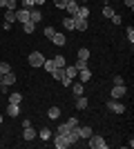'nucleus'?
<instances>
[{"label":"nucleus","mask_w":134,"mask_h":149,"mask_svg":"<svg viewBox=\"0 0 134 149\" xmlns=\"http://www.w3.org/2000/svg\"><path fill=\"white\" fill-rule=\"evenodd\" d=\"M87 140H89L87 145L92 149H107V143H105V138H103V136H94V134H92Z\"/></svg>","instance_id":"nucleus-1"},{"label":"nucleus","mask_w":134,"mask_h":149,"mask_svg":"<svg viewBox=\"0 0 134 149\" xmlns=\"http://www.w3.org/2000/svg\"><path fill=\"white\" fill-rule=\"evenodd\" d=\"M43 62H45V54H40V51L29 54V65L32 67H43Z\"/></svg>","instance_id":"nucleus-2"},{"label":"nucleus","mask_w":134,"mask_h":149,"mask_svg":"<svg viewBox=\"0 0 134 149\" xmlns=\"http://www.w3.org/2000/svg\"><path fill=\"white\" fill-rule=\"evenodd\" d=\"M107 107H109V111H114V113H123V111H125V105H123L121 100H116V98L109 100Z\"/></svg>","instance_id":"nucleus-3"},{"label":"nucleus","mask_w":134,"mask_h":149,"mask_svg":"<svg viewBox=\"0 0 134 149\" xmlns=\"http://www.w3.org/2000/svg\"><path fill=\"white\" fill-rule=\"evenodd\" d=\"M54 147H56V149H67V147H72V145L67 143V138H65V136L54 134Z\"/></svg>","instance_id":"nucleus-4"},{"label":"nucleus","mask_w":134,"mask_h":149,"mask_svg":"<svg viewBox=\"0 0 134 149\" xmlns=\"http://www.w3.org/2000/svg\"><path fill=\"white\" fill-rule=\"evenodd\" d=\"M87 27H89L87 18H78V16H74V29H76V31H87Z\"/></svg>","instance_id":"nucleus-5"},{"label":"nucleus","mask_w":134,"mask_h":149,"mask_svg":"<svg viewBox=\"0 0 134 149\" xmlns=\"http://www.w3.org/2000/svg\"><path fill=\"white\" fill-rule=\"evenodd\" d=\"M13 82H16V74H13V71L2 74V80H0V85H2V87H11Z\"/></svg>","instance_id":"nucleus-6"},{"label":"nucleus","mask_w":134,"mask_h":149,"mask_svg":"<svg viewBox=\"0 0 134 149\" xmlns=\"http://www.w3.org/2000/svg\"><path fill=\"white\" fill-rule=\"evenodd\" d=\"M34 138H38V131L34 129L32 125H29V127H22V140H34Z\"/></svg>","instance_id":"nucleus-7"},{"label":"nucleus","mask_w":134,"mask_h":149,"mask_svg":"<svg viewBox=\"0 0 134 149\" xmlns=\"http://www.w3.org/2000/svg\"><path fill=\"white\" fill-rule=\"evenodd\" d=\"M128 93V89H125V85H114L112 87V98H116V100H121L123 96Z\"/></svg>","instance_id":"nucleus-8"},{"label":"nucleus","mask_w":134,"mask_h":149,"mask_svg":"<svg viewBox=\"0 0 134 149\" xmlns=\"http://www.w3.org/2000/svg\"><path fill=\"white\" fill-rule=\"evenodd\" d=\"M5 113L9 116V118H18V113H20V105H13V102H9L5 109Z\"/></svg>","instance_id":"nucleus-9"},{"label":"nucleus","mask_w":134,"mask_h":149,"mask_svg":"<svg viewBox=\"0 0 134 149\" xmlns=\"http://www.w3.org/2000/svg\"><path fill=\"white\" fill-rule=\"evenodd\" d=\"M65 138H67V143H69V145L78 143V140H81V136H78V127H74V129H69V131H67V134H65Z\"/></svg>","instance_id":"nucleus-10"},{"label":"nucleus","mask_w":134,"mask_h":149,"mask_svg":"<svg viewBox=\"0 0 134 149\" xmlns=\"http://www.w3.org/2000/svg\"><path fill=\"white\" fill-rule=\"evenodd\" d=\"M16 20H18V22H27V20H29V9L18 7V9H16Z\"/></svg>","instance_id":"nucleus-11"},{"label":"nucleus","mask_w":134,"mask_h":149,"mask_svg":"<svg viewBox=\"0 0 134 149\" xmlns=\"http://www.w3.org/2000/svg\"><path fill=\"white\" fill-rule=\"evenodd\" d=\"M76 76H78V82H87V80H92V71H89V67L81 69Z\"/></svg>","instance_id":"nucleus-12"},{"label":"nucleus","mask_w":134,"mask_h":149,"mask_svg":"<svg viewBox=\"0 0 134 149\" xmlns=\"http://www.w3.org/2000/svg\"><path fill=\"white\" fill-rule=\"evenodd\" d=\"M29 20H32L34 25H38L40 20H43V13H40V9H29Z\"/></svg>","instance_id":"nucleus-13"},{"label":"nucleus","mask_w":134,"mask_h":149,"mask_svg":"<svg viewBox=\"0 0 134 149\" xmlns=\"http://www.w3.org/2000/svg\"><path fill=\"white\" fill-rule=\"evenodd\" d=\"M51 42L56 45V47H63V45L67 42V38H65V33H58V31H56V33L51 36Z\"/></svg>","instance_id":"nucleus-14"},{"label":"nucleus","mask_w":134,"mask_h":149,"mask_svg":"<svg viewBox=\"0 0 134 149\" xmlns=\"http://www.w3.org/2000/svg\"><path fill=\"white\" fill-rule=\"evenodd\" d=\"M78 136L87 140V138L92 136V127H87V125H78Z\"/></svg>","instance_id":"nucleus-15"},{"label":"nucleus","mask_w":134,"mask_h":149,"mask_svg":"<svg viewBox=\"0 0 134 149\" xmlns=\"http://www.w3.org/2000/svg\"><path fill=\"white\" fill-rule=\"evenodd\" d=\"M69 87H72V91H74V96H83L85 93V85L83 82H72Z\"/></svg>","instance_id":"nucleus-16"},{"label":"nucleus","mask_w":134,"mask_h":149,"mask_svg":"<svg viewBox=\"0 0 134 149\" xmlns=\"http://www.w3.org/2000/svg\"><path fill=\"white\" fill-rule=\"evenodd\" d=\"M63 29H65V31H74V16L63 18Z\"/></svg>","instance_id":"nucleus-17"},{"label":"nucleus","mask_w":134,"mask_h":149,"mask_svg":"<svg viewBox=\"0 0 134 149\" xmlns=\"http://www.w3.org/2000/svg\"><path fill=\"white\" fill-rule=\"evenodd\" d=\"M76 74H78V69L74 67V65H65V76H67V78H72V80H74V78H76Z\"/></svg>","instance_id":"nucleus-18"},{"label":"nucleus","mask_w":134,"mask_h":149,"mask_svg":"<svg viewBox=\"0 0 134 149\" xmlns=\"http://www.w3.org/2000/svg\"><path fill=\"white\" fill-rule=\"evenodd\" d=\"M51 78L60 82V80H63V78H65V67H63V69H60V67H56V69H54V71H51Z\"/></svg>","instance_id":"nucleus-19"},{"label":"nucleus","mask_w":134,"mask_h":149,"mask_svg":"<svg viewBox=\"0 0 134 149\" xmlns=\"http://www.w3.org/2000/svg\"><path fill=\"white\" fill-rule=\"evenodd\" d=\"M65 11L69 13V16H76L78 13V2H67V5H65Z\"/></svg>","instance_id":"nucleus-20"},{"label":"nucleus","mask_w":134,"mask_h":149,"mask_svg":"<svg viewBox=\"0 0 134 149\" xmlns=\"http://www.w3.org/2000/svg\"><path fill=\"white\" fill-rule=\"evenodd\" d=\"M89 56H92V54H89L87 47H81V49H78V54H76L78 60H89Z\"/></svg>","instance_id":"nucleus-21"},{"label":"nucleus","mask_w":134,"mask_h":149,"mask_svg":"<svg viewBox=\"0 0 134 149\" xmlns=\"http://www.w3.org/2000/svg\"><path fill=\"white\" fill-rule=\"evenodd\" d=\"M38 138H40V140H49V138H51V129H49V127H40Z\"/></svg>","instance_id":"nucleus-22"},{"label":"nucleus","mask_w":134,"mask_h":149,"mask_svg":"<svg viewBox=\"0 0 134 149\" xmlns=\"http://www.w3.org/2000/svg\"><path fill=\"white\" fill-rule=\"evenodd\" d=\"M9 102H13V105H20V102H22V93L11 91V93H9Z\"/></svg>","instance_id":"nucleus-23"},{"label":"nucleus","mask_w":134,"mask_h":149,"mask_svg":"<svg viewBox=\"0 0 134 149\" xmlns=\"http://www.w3.org/2000/svg\"><path fill=\"white\" fill-rule=\"evenodd\" d=\"M87 98L85 96H76V109H87Z\"/></svg>","instance_id":"nucleus-24"},{"label":"nucleus","mask_w":134,"mask_h":149,"mask_svg":"<svg viewBox=\"0 0 134 149\" xmlns=\"http://www.w3.org/2000/svg\"><path fill=\"white\" fill-rule=\"evenodd\" d=\"M22 31H25V33H34V31H36V25H34L32 20H27V22H22Z\"/></svg>","instance_id":"nucleus-25"},{"label":"nucleus","mask_w":134,"mask_h":149,"mask_svg":"<svg viewBox=\"0 0 134 149\" xmlns=\"http://www.w3.org/2000/svg\"><path fill=\"white\" fill-rule=\"evenodd\" d=\"M47 116H49L51 120H56L58 116H60V107H49V111H47Z\"/></svg>","instance_id":"nucleus-26"},{"label":"nucleus","mask_w":134,"mask_h":149,"mask_svg":"<svg viewBox=\"0 0 134 149\" xmlns=\"http://www.w3.org/2000/svg\"><path fill=\"white\" fill-rule=\"evenodd\" d=\"M78 18H89V7L83 5V7H78V13H76Z\"/></svg>","instance_id":"nucleus-27"},{"label":"nucleus","mask_w":134,"mask_h":149,"mask_svg":"<svg viewBox=\"0 0 134 149\" xmlns=\"http://www.w3.org/2000/svg\"><path fill=\"white\" fill-rule=\"evenodd\" d=\"M5 22H9V25H11V22H16V11L7 9V11H5Z\"/></svg>","instance_id":"nucleus-28"},{"label":"nucleus","mask_w":134,"mask_h":149,"mask_svg":"<svg viewBox=\"0 0 134 149\" xmlns=\"http://www.w3.org/2000/svg\"><path fill=\"white\" fill-rule=\"evenodd\" d=\"M51 60H54V65H56V67H60V69H63L65 65H67V60H65V56H60V54H58L56 58H51Z\"/></svg>","instance_id":"nucleus-29"},{"label":"nucleus","mask_w":134,"mask_h":149,"mask_svg":"<svg viewBox=\"0 0 134 149\" xmlns=\"http://www.w3.org/2000/svg\"><path fill=\"white\" fill-rule=\"evenodd\" d=\"M43 69H45V71H49V74H51V71L56 69V65H54V60H47V58H45V62H43Z\"/></svg>","instance_id":"nucleus-30"},{"label":"nucleus","mask_w":134,"mask_h":149,"mask_svg":"<svg viewBox=\"0 0 134 149\" xmlns=\"http://www.w3.org/2000/svg\"><path fill=\"white\" fill-rule=\"evenodd\" d=\"M72 127H67V123H63V125H58V129H56V134H60V136H65L67 131H69Z\"/></svg>","instance_id":"nucleus-31"},{"label":"nucleus","mask_w":134,"mask_h":149,"mask_svg":"<svg viewBox=\"0 0 134 149\" xmlns=\"http://www.w3.org/2000/svg\"><path fill=\"white\" fill-rule=\"evenodd\" d=\"M103 16H105V18H112V16H114V9H112L109 5H105L103 7Z\"/></svg>","instance_id":"nucleus-32"},{"label":"nucleus","mask_w":134,"mask_h":149,"mask_svg":"<svg viewBox=\"0 0 134 149\" xmlns=\"http://www.w3.org/2000/svg\"><path fill=\"white\" fill-rule=\"evenodd\" d=\"M5 7H7V9H11V11H16V9H18V0H7Z\"/></svg>","instance_id":"nucleus-33"},{"label":"nucleus","mask_w":134,"mask_h":149,"mask_svg":"<svg viewBox=\"0 0 134 149\" xmlns=\"http://www.w3.org/2000/svg\"><path fill=\"white\" fill-rule=\"evenodd\" d=\"M20 5H22V9H34L36 2H34V0H20Z\"/></svg>","instance_id":"nucleus-34"},{"label":"nucleus","mask_w":134,"mask_h":149,"mask_svg":"<svg viewBox=\"0 0 134 149\" xmlns=\"http://www.w3.org/2000/svg\"><path fill=\"white\" fill-rule=\"evenodd\" d=\"M43 33H45V36H47V38L51 40V36L56 33V29H54V27H45V29H43Z\"/></svg>","instance_id":"nucleus-35"},{"label":"nucleus","mask_w":134,"mask_h":149,"mask_svg":"<svg viewBox=\"0 0 134 149\" xmlns=\"http://www.w3.org/2000/svg\"><path fill=\"white\" fill-rule=\"evenodd\" d=\"M74 67H76L78 71H81V69H85V67H87V60H78V58H76V62H74Z\"/></svg>","instance_id":"nucleus-36"},{"label":"nucleus","mask_w":134,"mask_h":149,"mask_svg":"<svg viewBox=\"0 0 134 149\" xmlns=\"http://www.w3.org/2000/svg\"><path fill=\"white\" fill-rule=\"evenodd\" d=\"M7 71H11V65L9 62H0V74H7Z\"/></svg>","instance_id":"nucleus-37"},{"label":"nucleus","mask_w":134,"mask_h":149,"mask_svg":"<svg viewBox=\"0 0 134 149\" xmlns=\"http://www.w3.org/2000/svg\"><path fill=\"white\" fill-rule=\"evenodd\" d=\"M125 36H128L130 45H132V42H134V29H132V27H128V31H125Z\"/></svg>","instance_id":"nucleus-38"},{"label":"nucleus","mask_w":134,"mask_h":149,"mask_svg":"<svg viewBox=\"0 0 134 149\" xmlns=\"http://www.w3.org/2000/svg\"><path fill=\"white\" fill-rule=\"evenodd\" d=\"M78 125H81V123H78L76 118H69V120H67V127H72V129H74V127H78Z\"/></svg>","instance_id":"nucleus-39"},{"label":"nucleus","mask_w":134,"mask_h":149,"mask_svg":"<svg viewBox=\"0 0 134 149\" xmlns=\"http://www.w3.org/2000/svg\"><path fill=\"white\" fill-rule=\"evenodd\" d=\"M109 20H112V25H121V16H119V13H114Z\"/></svg>","instance_id":"nucleus-40"},{"label":"nucleus","mask_w":134,"mask_h":149,"mask_svg":"<svg viewBox=\"0 0 134 149\" xmlns=\"http://www.w3.org/2000/svg\"><path fill=\"white\" fill-rule=\"evenodd\" d=\"M72 82H74V80H72V78H67V76H65L63 80H60V85H63V87H69Z\"/></svg>","instance_id":"nucleus-41"},{"label":"nucleus","mask_w":134,"mask_h":149,"mask_svg":"<svg viewBox=\"0 0 134 149\" xmlns=\"http://www.w3.org/2000/svg\"><path fill=\"white\" fill-rule=\"evenodd\" d=\"M114 85H123V76H114Z\"/></svg>","instance_id":"nucleus-42"},{"label":"nucleus","mask_w":134,"mask_h":149,"mask_svg":"<svg viewBox=\"0 0 134 149\" xmlns=\"http://www.w3.org/2000/svg\"><path fill=\"white\" fill-rule=\"evenodd\" d=\"M123 2H125V7H128V9H134V0H123Z\"/></svg>","instance_id":"nucleus-43"},{"label":"nucleus","mask_w":134,"mask_h":149,"mask_svg":"<svg viewBox=\"0 0 134 149\" xmlns=\"http://www.w3.org/2000/svg\"><path fill=\"white\" fill-rule=\"evenodd\" d=\"M5 2H7V0H0V7H5Z\"/></svg>","instance_id":"nucleus-44"},{"label":"nucleus","mask_w":134,"mask_h":149,"mask_svg":"<svg viewBox=\"0 0 134 149\" xmlns=\"http://www.w3.org/2000/svg\"><path fill=\"white\" fill-rule=\"evenodd\" d=\"M78 2H83V5H87V2H89V0H78Z\"/></svg>","instance_id":"nucleus-45"},{"label":"nucleus","mask_w":134,"mask_h":149,"mask_svg":"<svg viewBox=\"0 0 134 149\" xmlns=\"http://www.w3.org/2000/svg\"><path fill=\"white\" fill-rule=\"evenodd\" d=\"M67 2H78V0H67Z\"/></svg>","instance_id":"nucleus-46"},{"label":"nucleus","mask_w":134,"mask_h":149,"mask_svg":"<svg viewBox=\"0 0 134 149\" xmlns=\"http://www.w3.org/2000/svg\"><path fill=\"white\" fill-rule=\"evenodd\" d=\"M0 125H2V113H0Z\"/></svg>","instance_id":"nucleus-47"}]
</instances>
